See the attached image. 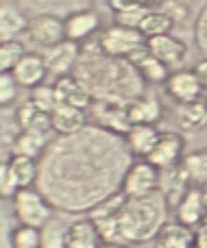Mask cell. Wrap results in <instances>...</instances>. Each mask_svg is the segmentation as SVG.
<instances>
[{"mask_svg": "<svg viewBox=\"0 0 207 248\" xmlns=\"http://www.w3.org/2000/svg\"><path fill=\"white\" fill-rule=\"evenodd\" d=\"M194 248H207V216L194 229Z\"/></svg>", "mask_w": 207, "mask_h": 248, "instance_id": "36", "label": "cell"}, {"mask_svg": "<svg viewBox=\"0 0 207 248\" xmlns=\"http://www.w3.org/2000/svg\"><path fill=\"white\" fill-rule=\"evenodd\" d=\"M17 192H20V187H17V181L9 168V161H2V166H0V194L4 201H13Z\"/></svg>", "mask_w": 207, "mask_h": 248, "instance_id": "32", "label": "cell"}, {"mask_svg": "<svg viewBox=\"0 0 207 248\" xmlns=\"http://www.w3.org/2000/svg\"><path fill=\"white\" fill-rule=\"evenodd\" d=\"M100 20L98 13L94 11H77L72 16L65 17V39H72V42H83L90 35L96 33Z\"/></svg>", "mask_w": 207, "mask_h": 248, "instance_id": "21", "label": "cell"}, {"mask_svg": "<svg viewBox=\"0 0 207 248\" xmlns=\"http://www.w3.org/2000/svg\"><path fill=\"white\" fill-rule=\"evenodd\" d=\"M190 185L192 183L188 181L181 163L175 168H166V170H161V174H159V192H161V196H164L166 205L173 207V209H177V205L188 194Z\"/></svg>", "mask_w": 207, "mask_h": 248, "instance_id": "10", "label": "cell"}, {"mask_svg": "<svg viewBox=\"0 0 207 248\" xmlns=\"http://www.w3.org/2000/svg\"><path fill=\"white\" fill-rule=\"evenodd\" d=\"M29 29V20L24 17V13L17 7L9 4L7 0H2V9H0V39L9 42L16 39V35L24 33Z\"/></svg>", "mask_w": 207, "mask_h": 248, "instance_id": "23", "label": "cell"}, {"mask_svg": "<svg viewBox=\"0 0 207 248\" xmlns=\"http://www.w3.org/2000/svg\"><path fill=\"white\" fill-rule=\"evenodd\" d=\"M159 135L161 133L157 131L155 124H133L127 133V144H129V150L138 159H148Z\"/></svg>", "mask_w": 207, "mask_h": 248, "instance_id": "16", "label": "cell"}, {"mask_svg": "<svg viewBox=\"0 0 207 248\" xmlns=\"http://www.w3.org/2000/svg\"><path fill=\"white\" fill-rule=\"evenodd\" d=\"M159 2H164V0H151V4H159Z\"/></svg>", "mask_w": 207, "mask_h": 248, "instance_id": "40", "label": "cell"}, {"mask_svg": "<svg viewBox=\"0 0 207 248\" xmlns=\"http://www.w3.org/2000/svg\"><path fill=\"white\" fill-rule=\"evenodd\" d=\"M50 116H52V128H55V133L65 135V137L81 133L87 124L85 109L70 107V105H57V109Z\"/></svg>", "mask_w": 207, "mask_h": 248, "instance_id": "15", "label": "cell"}, {"mask_svg": "<svg viewBox=\"0 0 207 248\" xmlns=\"http://www.w3.org/2000/svg\"><path fill=\"white\" fill-rule=\"evenodd\" d=\"M100 246H103V240H100V233L92 218L70 222L65 248H100Z\"/></svg>", "mask_w": 207, "mask_h": 248, "instance_id": "18", "label": "cell"}, {"mask_svg": "<svg viewBox=\"0 0 207 248\" xmlns=\"http://www.w3.org/2000/svg\"><path fill=\"white\" fill-rule=\"evenodd\" d=\"M146 46H148V50H151V55H155L159 61H164L168 68L179 65L186 59V52H188L186 42H181L179 37H175V35H170V33L148 37Z\"/></svg>", "mask_w": 207, "mask_h": 248, "instance_id": "11", "label": "cell"}, {"mask_svg": "<svg viewBox=\"0 0 207 248\" xmlns=\"http://www.w3.org/2000/svg\"><path fill=\"white\" fill-rule=\"evenodd\" d=\"M100 248H125V246H122L120 242H105V244L100 246Z\"/></svg>", "mask_w": 207, "mask_h": 248, "instance_id": "38", "label": "cell"}, {"mask_svg": "<svg viewBox=\"0 0 207 248\" xmlns=\"http://www.w3.org/2000/svg\"><path fill=\"white\" fill-rule=\"evenodd\" d=\"M11 74L16 77V81L20 83V87L33 90V87L44 83V78H46V74H48V68H46V61H44L42 55H37V52H26V57L13 68Z\"/></svg>", "mask_w": 207, "mask_h": 248, "instance_id": "13", "label": "cell"}, {"mask_svg": "<svg viewBox=\"0 0 207 248\" xmlns=\"http://www.w3.org/2000/svg\"><path fill=\"white\" fill-rule=\"evenodd\" d=\"M175 26V20L170 13L164 11H148L146 17L140 24V31H142L146 37H155V35H166L170 33Z\"/></svg>", "mask_w": 207, "mask_h": 248, "instance_id": "28", "label": "cell"}, {"mask_svg": "<svg viewBox=\"0 0 207 248\" xmlns=\"http://www.w3.org/2000/svg\"><path fill=\"white\" fill-rule=\"evenodd\" d=\"M131 124H157L161 120V103L155 96H142L131 98L127 103Z\"/></svg>", "mask_w": 207, "mask_h": 248, "instance_id": "19", "label": "cell"}, {"mask_svg": "<svg viewBox=\"0 0 207 248\" xmlns=\"http://www.w3.org/2000/svg\"><path fill=\"white\" fill-rule=\"evenodd\" d=\"M13 214L20 220V224L35 227V229H42L55 216L52 214V207L48 205V201L33 187L20 189L13 196Z\"/></svg>", "mask_w": 207, "mask_h": 248, "instance_id": "3", "label": "cell"}, {"mask_svg": "<svg viewBox=\"0 0 207 248\" xmlns=\"http://www.w3.org/2000/svg\"><path fill=\"white\" fill-rule=\"evenodd\" d=\"M194 72H196V77L201 78V83H203V87L207 90V59L199 61V63L194 65Z\"/></svg>", "mask_w": 207, "mask_h": 248, "instance_id": "37", "label": "cell"}, {"mask_svg": "<svg viewBox=\"0 0 207 248\" xmlns=\"http://www.w3.org/2000/svg\"><path fill=\"white\" fill-rule=\"evenodd\" d=\"M26 35L31 37V42L37 44L39 48H50L57 46L65 39V20L50 13H42L35 16L33 20H29V29Z\"/></svg>", "mask_w": 207, "mask_h": 248, "instance_id": "5", "label": "cell"}, {"mask_svg": "<svg viewBox=\"0 0 207 248\" xmlns=\"http://www.w3.org/2000/svg\"><path fill=\"white\" fill-rule=\"evenodd\" d=\"M17 87L20 83L16 81L11 72H0V105L7 107L17 98Z\"/></svg>", "mask_w": 207, "mask_h": 248, "instance_id": "33", "label": "cell"}, {"mask_svg": "<svg viewBox=\"0 0 207 248\" xmlns=\"http://www.w3.org/2000/svg\"><path fill=\"white\" fill-rule=\"evenodd\" d=\"M148 37L140 29H131V26L113 24L100 35L98 48L103 55L113 57V59H129L133 52L144 48Z\"/></svg>", "mask_w": 207, "mask_h": 248, "instance_id": "2", "label": "cell"}, {"mask_svg": "<svg viewBox=\"0 0 207 248\" xmlns=\"http://www.w3.org/2000/svg\"><path fill=\"white\" fill-rule=\"evenodd\" d=\"M122 242H146L159 233L164 227V214L148 198H127L120 214Z\"/></svg>", "mask_w": 207, "mask_h": 248, "instance_id": "1", "label": "cell"}, {"mask_svg": "<svg viewBox=\"0 0 207 248\" xmlns=\"http://www.w3.org/2000/svg\"><path fill=\"white\" fill-rule=\"evenodd\" d=\"M31 105H35L37 109H42V111H48L52 113L57 109V105H59V100H57V94H55V85H37L31 90Z\"/></svg>", "mask_w": 207, "mask_h": 248, "instance_id": "30", "label": "cell"}, {"mask_svg": "<svg viewBox=\"0 0 207 248\" xmlns=\"http://www.w3.org/2000/svg\"><path fill=\"white\" fill-rule=\"evenodd\" d=\"M205 216L207 209L203 202V192H201V187L192 185L186 196L181 198V202L177 205V209H175V218H177V222L186 224V227L196 229L205 220Z\"/></svg>", "mask_w": 207, "mask_h": 248, "instance_id": "12", "label": "cell"}, {"mask_svg": "<svg viewBox=\"0 0 207 248\" xmlns=\"http://www.w3.org/2000/svg\"><path fill=\"white\" fill-rule=\"evenodd\" d=\"M55 94L59 105H70V107L79 109H90L92 107V92L87 90V85L77 77H59L55 81Z\"/></svg>", "mask_w": 207, "mask_h": 248, "instance_id": "9", "label": "cell"}, {"mask_svg": "<svg viewBox=\"0 0 207 248\" xmlns=\"http://www.w3.org/2000/svg\"><path fill=\"white\" fill-rule=\"evenodd\" d=\"M151 11V7H140V9H129V11H118L116 13V24L131 26V29H140L142 20L146 17V13Z\"/></svg>", "mask_w": 207, "mask_h": 248, "instance_id": "34", "label": "cell"}, {"mask_svg": "<svg viewBox=\"0 0 207 248\" xmlns=\"http://www.w3.org/2000/svg\"><path fill=\"white\" fill-rule=\"evenodd\" d=\"M109 7L118 13V11H129V9L151 7V0H109Z\"/></svg>", "mask_w": 207, "mask_h": 248, "instance_id": "35", "label": "cell"}, {"mask_svg": "<svg viewBox=\"0 0 207 248\" xmlns=\"http://www.w3.org/2000/svg\"><path fill=\"white\" fill-rule=\"evenodd\" d=\"M129 61L138 68V74L148 83H166L168 81V65L164 61H159L155 55H151L148 46L140 48L138 52L129 57Z\"/></svg>", "mask_w": 207, "mask_h": 248, "instance_id": "14", "label": "cell"}, {"mask_svg": "<svg viewBox=\"0 0 207 248\" xmlns=\"http://www.w3.org/2000/svg\"><path fill=\"white\" fill-rule=\"evenodd\" d=\"M181 168L192 185L203 187L207 183V150H194V153L183 155Z\"/></svg>", "mask_w": 207, "mask_h": 248, "instance_id": "24", "label": "cell"}, {"mask_svg": "<svg viewBox=\"0 0 207 248\" xmlns=\"http://www.w3.org/2000/svg\"><path fill=\"white\" fill-rule=\"evenodd\" d=\"M201 192H203V202H205V209H207V183L201 187Z\"/></svg>", "mask_w": 207, "mask_h": 248, "instance_id": "39", "label": "cell"}, {"mask_svg": "<svg viewBox=\"0 0 207 248\" xmlns=\"http://www.w3.org/2000/svg\"><path fill=\"white\" fill-rule=\"evenodd\" d=\"M11 248H42L39 229L20 224V227L11 233Z\"/></svg>", "mask_w": 207, "mask_h": 248, "instance_id": "31", "label": "cell"}, {"mask_svg": "<svg viewBox=\"0 0 207 248\" xmlns=\"http://www.w3.org/2000/svg\"><path fill=\"white\" fill-rule=\"evenodd\" d=\"M161 170L148 159H140L127 170L122 179V194L127 198H148L159 189Z\"/></svg>", "mask_w": 207, "mask_h": 248, "instance_id": "4", "label": "cell"}, {"mask_svg": "<svg viewBox=\"0 0 207 248\" xmlns=\"http://www.w3.org/2000/svg\"><path fill=\"white\" fill-rule=\"evenodd\" d=\"M203 98H205V105H207V94H205V96H203Z\"/></svg>", "mask_w": 207, "mask_h": 248, "instance_id": "41", "label": "cell"}, {"mask_svg": "<svg viewBox=\"0 0 207 248\" xmlns=\"http://www.w3.org/2000/svg\"><path fill=\"white\" fill-rule=\"evenodd\" d=\"M155 248H194V229L181 222H168L155 235Z\"/></svg>", "mask_w": 207, "mask_h": 248, "instance_id": "17", "label": "cell"}, {"mask_svg": "<svg viewBox=\"0 0 207 248\" xmlns=\"http://www.w3.org/2000/svg\"><path fill=\"white\" fill-rule=\"evenodd\" d=\"M26 57L24 44H20L17 39H9V42L0 44V72H13L17 63Z\"/></svg>", "mask_w": 207, "mask_h": 248, "instance_id": "29", "label": "cell"}, {"mask_svg": "<svg viewBox=\"0 0 207 248\" xmlns=\"http://www.w3.org/2000/svg\"><path fill=\"white\" fill-rule=\"evenodd\" d=\"M183 148H186V140H183L179 133H161L159 140H157L153 153L148 155V161L153 166H157L159 170H166V168H175L181 163L183 159Z\"/></svg>", "mask_w": 207, "mask_h": 248, "instance_id": "7", "label": "cell"}, {"mask_svg": "<svg viewBox=\"0 0 207 248\" xmlns=\"http://www.w3.org/2000/svg\"><path fill=\"white\" fill-rule=\"evenodd\" d=\"M9 168H11V172H13V176H16L17 187L20 189L33 187V183L37 181V159L13 155V157L9 159Z\"/></svg>", "mask_w": 207, "mask_h": 248, "instance_id": "27", "label": "cell"}, {"mask_svg": "<svg viewBox=\"0 0 207 248\" xmlns=\"http://www.w3.org/2000/svg\"><path fill=\"white\" fill-rule=\"evenodd\" d=\"M164 85H166V92L170 94V98H175L177 103H194V100H201L203 98V90H205L194 70H177V72L170 74Z\"/></svg>", "mask_w": 207, "mask_h": 248, "instance_id": "6", "label": "cell"}, {"mask_svg": "<svg viewBox=\"0 0 207 248\" xmlns=\"http://www.w3.org/2000/svg\"><path fill=\"white\" fill-rule=\"evenodd\" d=\"M44 61H46L48 74H55L57 78L65 77V74L72 70V65L79 61L81 57V50H79V42H72V39H64L61 44L50 48H44L42 52Z\"/></svg>", "mask_w": 207, "mask_h": 248, "instance_id": "8", "label": "cell"}, {"mask_svg": "<svg viewBox=\"0 0 207 248\" xmlns=\"http://www.w3.org/2000/svg\"><path fill=\"white\" fill-rule=\"evenodd\" d=\"M17 124H20L22 131H31V133H39V135H50L55 128H52V116L48 111H42L35 105L26 103L20 107L17 111Z\"/></svg>", "mask_w": 207, "mask_h": 248, "instance_id": "20", "label": "cell"}, {"mask_svg": "<svg viewBox=\"0 0 207 248\" xmlns=\"http://www.w3.org/2000/svg\"><path fill=\"white\" fill-rule=\"evenodd\" d=\"M177 122L183 131H203L207 128V105L205 98L194 103H179L177 107Z\"/></svg>", "mask_w": 207, "mask_h": 248, "instance_id": "22", "label": "cell"}, {"mask_svg": "<svg viewBox=\"0 0 207 248\" xmlns=\"http://www.w3.org/2000/svg\"><path fill=\"white\" fill-rule=\"evenodd\" d=\"M68 229L59 216H52L42 229H39V237H42V248H65L68 244Z\"/></svg>", "mask_w": 207, "mask_h": 248, "instance_id": "26", "label": "cell"}, {"mask_svg": "<svg viewBox=\"0 0 207 248\" xmlns=\"http://www.w3.org/2000/svg\"><path fill=\"white\" fill-rule=\"evenodd\" d=\"M46 135H39V133H31V131H20L17 137L13 140V155H22V157H31V159H37L39 155L44 153L46 148Z\"/></svg>", "mask_w": 207, "mask_h": 248, "instance_id": "25", "label": "cell"}]
</instances>
